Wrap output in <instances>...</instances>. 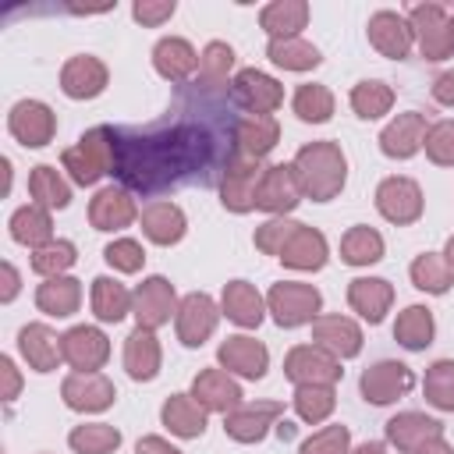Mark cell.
Segmentation results:
<instances>
[{"label":"cell","mask_w":454,"mask_h":454,"mask_svg":"<svg viewBox=\"0 0 454 454\" xmlns=\"http://www.w3.org/2000/svg\"><path fill=\"white\" fill-rule=\"evenodd\" d=\"M291 167H294V177L301 184V195L312 199V202H330L348 184V156L330 138H319V142L301 145L294 153Z\"/></svg>","instance_id":"cell-1"},{"label":"cell","mask_w":454,"mask_h":454,"mask_svg":"<svg viewBox=\"0 0 454 454\" xmlns=\"http://www.w3.org/2000/svg\"><path fill=\"white\" fill-rule=\"evenodd\" d=\"M60 170H67V181L82 188H92L99 177L114 174L117 170V131L106 124L89 128L74 145L60 153Z\"/></svg>","instance_id":"cell-2"},{"label":"cell","mask_w":454,"mask_h":454,"mask_svg":"<svg viewBox=\"0 0 454 454\" xmlns=\"http://www.w3.org/2000/svg\"><path fill=\"white\" fill-rule=\"evenodd\" d=\"M266 312L273 316L277 326L284 330H294V326H305L312 323L316 316H323V294L319 287L312 284H301V280H280L266 291Z\"/></svg>","instance_id":"cell-3"},{"label":"cell","mask_w":454,"mask_h":454,"mask_svg":"<svg viewBox=\"0 0 454 454\" xmlns=\"http://www.w3.org/2000/svg\"><path fill=\"white\" fill-rule=\"evenodd\" d=\"M408 25L415 32V46L426 60H447L454 57V14L433 0L408 7Z\"/></svg>","instance_id":"cell-4"},{"label":"cell","mask_w":454,"mask_h":454,"mask_svg":"<svg viewBox=\"0 0 454 454\" xmlns=\"http://www.w3.org/2000/svg\"><path fill=\"white\" fill-rule=\"evenodd\" d=\"M284 376L294 383V387H337L344 369H340V358H333L330 351H323L319 344H294L287 355H284Z\"/></svg>","instance_id":"cell-5"},{"label":"cell","mask_w":454,"mask_h":454,"mask_svg":"<svg viewBox=\"0 0 454 454\" xmlns=\"http://www.w3.org/2000/svg\"><path fill=\"white\" fill-rule=\"evenodd\" d=\"M376 209H380V216H383L387 223H394V227L415 223V220L422 216V209H426V199H422L419 181H411V177H404V174L383 177V181L376 184Z\"/></svg>","instance_id":"cell-6"},{"label":"cell","mask_w":454,"mask_h":454,"mask_svg":"<svg viewBox=\"0 0 454 454\" xmlns=\"http://www.w3.org/2000/svg\"><path fill=\"white\" fill-rule=\"evenodd\" d=\"M177 305H181V298H177L174 284H170L167 277H160V273L145 277V280L131 291V316H135L138 326H145V330L167 326V323L177 316Z\"/></svg>","instance_id":"cell-7"},{"label":"cell","mask_w":454,"mask_h":454,"mask_svg":"<svg viewBox=\"0 0 454 454\" xmlns=\"http://www.w3.org/2000/svg\"><path fill=\"white\" fill-rule=\"evenodd\" d=\"M231 96L245 114L273 117V110H280V103H284V85L259 67H241L231 78Z\"/></svg>","instance_id":"cell-8"},{"label":"cell","mask_w":454,"mask_h":454,"mask_svg":"<svg viewBox=\"0 0 454 454\" xmlns=\"http://www.w3.org/2000/svg\"><path fill=\"white\" fill-rule=\"evenodd\" d=\"M220 301H213L206 291H192L181 298L177 305V316H174V330H177V340L184 348H202L213 333H216V323H220Z\"/></svg>","instance_id":"cell-9"},{"label":"cell","mask_w":454,"mask_h":454,"mask_svg":"<svg viewBox=\"0 0 454 454\" xmlns=\"http://www.w3.org/2000/svg\"><path fill=\"white\" fill-rule=\"evenodd\" d=\"M411 387H415V372H411L404 362H397V358H380V362H372V365L358 376L362 397H365L369 404H376V408L401 401Z\"/></svg>","instance_id":"cell-10"},{"label":"cell","mask_w":454,"mask_h":454,"mask_svg":"<svg viewBox=\"0 0 454 454\" xmlns=\"http://www.w3.org/2000/svg\"><path fill=\"white\" fill-rule=\"evenodd\" d=\"M262 160H241L231 156L220 177V202L231 213H252L255 209V195H259V181H262Z\"/></svg>","instance_id":"cell-11"},{"label":"cell","mask_w":454,"mask_h":454,"mask_svg":"<svg viewBox=\"0 0 454 454\" xmlns=\"http://www.w3.org/2000/svg\"><path fill=\"white\" fill-rule=\"evenodd\" d=\"M7 131L25 149H43L57 135V114L43 99H18L7 114Z\"/></svg>","instance_id":"cell-12"},{"label":"cell","mask_w":454,"mask_h":454,"mask_svg":"<svg viewBox=\"0 0 454 454\" xmlns=\"http://www.w3.org/2000/svg\"><path fill=\"white\" fill-rule=\"evenodd\" d=\"M60 397L71 411L96 415V411H106L117 401V387L103 372H67L64 383H60Z\"/></svg>","instance_id":"cell-13"},{"label":"cell","mask_w":454,"mask_h":454,"mask_svg":"<svg viewBox=\"0 0 454 454\" xmlns=\"http://www.w3.org/2000/svg\"><path fill=\"white\" fill-rule=\"evenodd\" d=\"M284 415L280 401H241L234 411L223 415V433L234 443H259Z\"/></svg>","instance_id":"cell-14"},{"label":"cell","mask_w":454,"mask_h":454,"mask_svg":"<svg viewBox=\"0 0 454 454\" xmlns=\"http://www.w3.org/2000/svg\"><path fill=\"white\" fill-rule=\"evenodd\" d=\"M60 348H64V362L74 372H99L110 358V337L89 323H78L67 333H60Z\"/></svg>","instance_id":"cell-15"},{"label":"cell","mask_w":454,"mask_h":454,"mask_svg":"<svg viewBox=\"0 0 454 454\" xmlns=\"http://www.w3.org/2000/svg\"><path fill=\"white\" fill-rule=\"evenodd\" d=\"M301 184L294 177V167L291 163H270L262 170V181H259V195H255V209L270 213V216H287L291 209H298L301 202Z\"/></svg>","instance_id":"cell-16"},{"label":"cell","mask_w":454,"mask_h":454,"mask_svg":"<svg viewBox=\"0 0 454 454\" xmlns=\"http://www.w3.org/2000/svg\"><path fill=\"white\" fill-rule=\"evenodd\" d=\"M216 365L241 380H262L270 369V351L262 340H255L248 333H234L216 348Z\"/></svg>","instance_id":"cell-17"},{"label":"cell","mask_w":454,"mask_h":454,"mask_svg":"<svg viewBox=\"0 0 454 454\" xmlns=\"http://www.w3.org/2000/svg\"><path fill=\"white\" fill-rule=\"evenodd\" d=\"M365 35H369V46L380 57H390V60H404L411 53V46H415V32H411L408 18L397 14V11H376V14H369Z\"/></svg>","instance_id":"cell-18"},{"label":"cell","mask_w":454,"mask_h":454,"mask_svg":"<svg viewBox=\"0 0 454 454\" xmlns=\"http://www.w3.org/2000/svg\"><path fill=\"white\" fill-rule=\"evenodd\" d=\"M277 142H280V121H277V117L245 114V117L234 121V131H231V156L262 160V156L273 153Z\"/></svg>","instance_id":"cell-19"},{"label":"cell","mask_w":454,"mask_h":454,"mask_svg":"<svg viewBox=\"0 0 454 454\" xmlns=\"http://www.w3.org/2000/svg\"><path fill=\"white\" fill-rule=\"evenodd\" d=\"M138 220V206H135V195L121 184H106L92 195L89 202V223L96 231H106V234H117L124 227H131Z\"/></svg>","instance_id":"cell-20"},{"label":"cell","mask_w":454,"mask_h":454,"mask_svg":"<svg viewBox=\"0 0 454 454\" xmlns=\"http://www.w3.org/2000/svg\"><path fill=\"white\" fill-rule=\"evenodd\" d=\"M110 82V71L92 53H74L60 67V92L67 99H96Z\"/></svg>","instance_id":"cell-21"},{"label":"cell","mask_w":454,"mask_h":454,"mask_svg":"<svg viewBox=\"0 0 454 454\" xmlns=\"http://www.w3.org/2000/svg\"><path fill=\"white\" fill-rule=\"evenodd\" d=\"M312 344L330 351L333 358H355L362 351V326L351 316L340 312H323L312 319Z\"/></svg>","instance_id":"cell-22"},{"label":"cell","mask_w":454,"mask_h":454,"mask_svg":"<svg viewBox=\"0 0 454 454\" xmlns=\"http://www.w3.org/2000/svg\"><path fill=\"white\" fill-rule=\"evenodd\" d=\"M206 411H216V415H227V411H234L238 404H241V383L227 372V369H220V365H209V369H202L195 380H192V390H188Z\"/></svg>","instance_id":"cell-23"},{"label":"cell","mask_w":454,"mask_h":454,"mask_svg":"<svg viewBox=\"0 0 454 454\" xmlns=\"http://www.w3.org/2000/svg\"><path fill=\"white\" fill-rule=\"evenodd\" d=\"M383 429H387V443L397 447L401 454H415L429 440L443 436V422L426 415V411H397L394 419H387Z\"/></svg>","instance_id":"cell-24"},{"label":"cell","mask_w":454,"mask_h":454,"mask_svg":"<svg viewBox=\"0 0 454 454\" xmlns=\"http://www.w3.org/2000/svg\"><path fill=\"white\" fill-rule=\"evenodd\" d=\"M426 114L419 110H408V114H397L394 121H387V128L380 131V153L390 156V160H411L422 142H426Z\"/></svg>","instance_id":"cell-25"},{"label":"cell","mask_w":454,"mask_h":454,"mask_svg":"<svg viewBox=\"0 0 454 454\" xmlns=\"http://www.w3.org/2000/svg\"><path fill=\"white\" fill-rule=\"evenodd\" d=\"M138 223H142V234H145L153 245H163V248L177 245V241L188 234V216H184V209H181L177 202H170V199L149 202V206L138 213Z\"/></svg>","instance_id":"cell-26"},{"label":"cell","mask_w":454,"mask_h":454,"mask_svg":"<svg viewBox=\"0 0 454 454\" xmlns=\"http://www.w3.org/2000/svg\"><path fill=\"white\" fill-rule=\"evenodd\" d=\"M220 312L241 326V330H255L262 319H266V298L259 294L255 284L248 280H227L223 291H220Z\"/></svg>","instance_id":"cell-27"},{"label":"cell","mask_w":454,"mask_h":454,"mask_svg":"<svg viewBox=\"0 0 454 454\" xmlns=\"http://www.w3.org/2000/svg\"><path fill=\"white\" fill-rule=\"evenodd\" d=\"M348 305H351V312H358V319L376 326L387 319V312L394 305V284L383 277H355L348 284Z\"/></svg>","instance_id":"cell-28"},{"label":"cell","mask_w":454,"mask_h":454,"mask_svg":"<svg viewBox=\"0 0 454 454\" xmlns=\"http://www.w3.org/2000/svg\"><path fill=\"white\" fill-rule=\"evenodd\" d=\"M18 351H21L25 365L35 369V372H53V369L64 362L60 337H57L46 323H25V326L18 330Z\"/></svg>","instance_id":"cell-29"},{"label":"cell","mask_w":454,"mask_h":454,"mask_svg":"<svg viewBox=\"0 0 454 454\" xmlns=\"http://www.w3.org/2000/svg\"><path fill=\"white\" fill-rule=\"evenodd\" d=\"M160 365H163V348L156 340V330L135 326L124 337V372L135 383H149L160 376Z\"/></svg>","instance_id":"cell-30"},{"label":"cell","mask_w":454,"mask_h":454,"mask_svg":"<svg viewBox=\"0 0 454 454\" xmlns=\"http://www.w3.org/2000/svg\"><path fill=\"white\" fill-rule=\"evenodd\" d=\"M330 259V245H326V234L319 227H309V223H298V231L291 234V241L284 245L280 252V262L287 270H301V273H316L323 270Z\"/></svg>","instance_id":"cell-31"},{"label":"cell","mask_w":454,"mask_h":454,"mask_svg":"<svg viewBox=\"0 0 454 454\" xmlns=\"http://www.w3.org/2000/svg\"><path fill=\"white\" fill-rule=\"evenodd\" d=\"M153 67H156L160 78L181 85L199 71V53L184 35H163L153 46Z\"/></svg>","instance_id":"cell-32"},{"label":"cell","mask_w":454,"mask_h":454,"mask_svg":"<svg viewBox=\"0 0 454 454\" xmlns=\"http://www.w3.org/2000/svg\"><path fill=\"white\" fill-rule=\"evenodd\" d=\"M160 422L170 429V436L177 440H199L206 433L209 411L192 397V394H170L160 408Z\"/></svg>","instance_id":"cell-33"},{"label":"cell","mask_w":454,"mask_h":454,"mask_svg":"<svg viewBox=\"0 0 454 454\" xmlns=\"http://www.w3.org/2000/svg\"><path fill=\"white\" fill-rule=\"evenodd\" d=\"M312 7L305 0H273L259 11V25L270 39H294L309 25Z\"/></svg>","instance_id":"cell-34"},{"label":"cell","mask_w":454,"mask_h":454,"mask_svg":"<svg viewBox=\"0 0 454 454\" xmlns=\"http://www.w3.org/2000/svg\"><path fill=\"white\" fill-rule=\"evenodd\" d=\"M35 305H39V312H46L50 319H67V316H74L78 305H82V280H74V277H67V273L43 280V284L35 287Z\"/></svg>","instance_id":"cell-35"},{"label":"cell","mask_w":454,"mask_h":454,"mask_svg":"<svg viewBox=\"0 0 454 454\" xmlns=\"http://www.w3.org/2000/svg\"><path fill=\"white\" fill-rule=\"evenodd\" d=\"M28 195L43 209H67L71 206V181L53 163H35L28 170Z\"/></svg>","instance_id":"cell-36"},{"label":"cell","mask_w":454,"mask_h":454,"mask_svg":"<svg viewBox=\"0 0 454 454\" xmlns=\"http://www.w3.org/2000/svg\"><path fill=\"white\" fill-rule=\"evenodd\" d=\"M7 231H11V238L18 245H25V248L35 252V248H43V245L53 241V216H50V209L28 202V206H21V209L11 213Z\"/></svg>","instance_id":"cell-37"},{"label":"cell","mask_w":454,"mask_h":454,"mask_svg":"<svg viewBox=\"0 0 454 454\" xmlns=\"http://www.w3.org/2000/svg\"><path fill=\"white\" fill-rule=\"evenodd\" d=\"M436 337V319L426 305H408L397 312L394 319V340L404 348V351H426Z\"/></svg>","instance_id":"cell-38"},{"label":"cell","mask_w":454,"mask_h":454,"mask_svg":"<svg viewBox=\"0 0 454 454\" xmlns=\"http://www.w3.org/2000/svg\"><path fill=\"white\" fill-rule=\"evenodd\" d=\"M89 305H92V316L99 323H121L128 312H131V291L114 280V277H96L92 280V294H89Z\"/></svg>","instance_id":"cell-39"},{"label":"cell","mask_w":454,"mask_h":454,"mask_svg":"<svg viewBox=\"0 0 454 454\" xmlns=\"http://www.w3.org/2000/svg\"><path fill=\"white\" fill-rule=\"evenodd\" d=\"M383 252H387L383 234L376 227H369V223H355L340 238V259L348 266H372V262L383 259Z\"/></svg>","instance_id":"cell-40"},{"label":"cell","mask_w":454,"mask_h":454,"mask_svg":"<svg viewBox=\"0 0 454 454\" xmlns=\"http://www.w3.org/2000/svg\"><path fill=\"white\" fill-rule=\"evenodd\" d=\"M408 277L426 294H447L450 284H454V270L443 259V252H422V255H415L411 266H408Z\"/></svg>","instance_id":"cell-41"},{"label":"cell","mask_w":454,"mask_h":454,"mask_svg":"<svg viewBox=\"0 0 454 454\" xmlns=\"http://www.w3.org/2000/svg\"><path fill=\"white\" fill-rule=\"evenodd\" d=\"M266 57H270L277 67H284V71H312V67L323 64L319 46H312V43L301 39V35H294V39H270V43H266Z\"/></svg>","instance_id":"cell-42"},{"label":"cell","mask_w":454,"mask_h":454,"mask_svg":"<svg viewBox=\"0 0 454 454\" xmlns=\"http://www.w3.org/2000/svg\"><path fill=\"white\" fill-rule=\"evenodd\" d=\"M348 99H351V110H355L362 121H380V117H387V114L394 110V89H390L387 82H380V78L358 82Z\"/></svg>","instance_id":"cell-43"},{"label":"cell","mask_w":454,"mask_h":454,"mask_svg":"<svg viewBox=\"0 0 454 454\" xmlns=\"http://www.w3.org/2000/svg\"><path fill=\"white\" fill-rule=\"evenodd\" d=\"M291 110L305 124H326L333 117V92L326 85H319V82H305V85L294 89Z\"/></svg>","instance_id":"cell-44"},{"label":"cell","mask_w":454,"mask_h":454,"mask_svg":"<svg viewBox=\"0 0 454 454\" xmlns=\"http://www.w3.org/2000/svg\"><path fill=\"white\" fill-rule=\"evenodd\" d=\"M291 404H294V415H298L305 426H319V422H326V419L333 415V408H337V387H319V383H312V387H294Z\"/></svg>","instance_id":"cell-45"},{"label":"cell","mask_w":454,"mask_h":454,"mask_svg":"<svg viewBox=\"0 0 454 454\" xmlns=\"http://www.w3.org/2000/svg\"><path fill=\"white\" fill-rule=\"evenodd\" d=\"M67 447L74 454H114L121 447V429L110 422H82L67 433Z\"/></svg>","instance_id":"cell-46"},{"label":"cell","mask_w":454,"mask_h":454,"mask_svg":"<svg viewBox=\"0 0 454 454\" xmlns=\"http://www.w3.org/2000/svg\"><path fill=\"white\" fill-rule=\"evenodd\" d=\"M231 71H234V46L223 39L206 43L199 53V82L206 89H220V85H231Z\"/></svg>","instance_id":"cell-47"},{"label":"cell","mask_w":454,"mask_h":454,"mask_svg":"<svg viewBox=\"0 0 454 454\" xmlns=\"http://www.w3.org/2000/svg\"><path fill=\"white\" fill-rule=\"evenodd\" d=\"M74 259H78L74 241H67V238H53L50 245H43V248L32 252V273H39L43 280H50V277H64V273L74 266Z\"/></svg>","instance_id":"cell-48"},{"label":"cell","mask_w":454,"mask_h":454,"mask_svg":"<svg viewBox=\"0 0 454 454\" xmlns=\"http://www.w3.org/2000/svg\"><path fill=\"white\" fill-rule=\"evenodd\" d=\"M422 394L436 411H454V358H436L426 369Z\"/></svg>","instance_id":"cell-49"},{"label":"cell","mask_w":454,"mask_h":454,"mask_svg":"<svg viewBox=\"0 0 454 454\" xmlns=\"http://www.w3.org/2000/svg\"><path fill=\"white\" fill-rule=\"evenodd\" d=\"M294 231H298V220H291V216H270L266 223L255 227L252 241H255V248L262 255H277L280 259V252H284V245L291 241Z\"/></svg>","instance_id":"cell-50"},{"label":"cell","mask_w":454,"mask_h":454,"mask_svg":"<svg viewBox=\"0 0 454 454\" xmlns=\"http://www.w3.org/2000/svg\"><path fill=\"white\" fill-rule=\"evenodd\" d=\"M351 450V429L333 422V426H323L316 429L312 436L301 440L298 454H348Z\"/></svg>","instance_id":"cell-51"},{"label":"cell","mask_w":454,"mask_h":454,"mask_svg":"<svg viewBox=\"0 0 454 454\" xmlns=\"http://www.w3.org/2000/svg\"><path fill=\"white\" fill-rule=\"evenodd\" d=\"M103 259L117 270V273H138L145 266V248L142 241L135 238H114L106 248H103Z\"/></svg>","instance_id":"cell-52"},{"label":"cell","mask_w":454,"mask_h":454,"mask_svg":"<svg viewBox=\"0 0 454 454\" xmlns=\"http://www.w3.org/2000/svg\"><path fill=\"white\" fill-rule=\"evenodd\" d=\"M422 149H426V156H429L436 167H454V121L447 117V121L429 124Z\"/></svg>","instance_id":"cell-53"},{"label":"cell","mask_w":454,"mask_h":454,"mask_svg":"<svg viewBox=\"0 0 454 454\" xmlns=\"http://www.w3.org/2000/svg\"><path fill=\"white\" fill-rule=\"evenodd\" d=\"M174 11H177L174 0H138V4L131 7V18H135L138 25H145V28H160L163 21L174 18Z\"/></svg>","instance_id":"cell-54"},{"label":"cell","mask_w":454,"mask_h":454,"mask_svg":"<svg viewBox=\"0 0 454 454\" xmlns=\"http://www.w3.org/2000/svg\"><path fill=\"white\" fill-rule=\"evenodd\" d=\"M0 380H4V390H0V397L11 404V401H18V394H21V372H18V365H14V358H0Z\"/></svg>","instance_id":"cell-55"},{"label":"cell","mask_w":454,"mask_h":454,"mask_svg":"<svg viewBox=\"0 0 454 454\" xmlns=\"http://www.w3.org/2000/svg\"><path fill=\"white\" fill-rule=\"evenodd\" d=\"M18 291H21V273L11 259H4L0 262V301H14Z\"/></svg>","instance_id":"cell-56"},{"label":"cell","mask_w":454,"mask_h":454,"mask_svg":"<svg viewBox=\"0 0 454 454\" xmlns=\"http://www.w3.org/2000/svg\"><path fill=\"white\" fill-rule=\"evenodd\" d=\"M135 454H184L181 447H174L167 436H156V433H149V436H138V443H135Z\"/></svg>","instance_id":"cell-57"},{"label":"cell","mask_w":454,"mask_h":454,"mask_svg":"<svg viewBox=\"0 0 454 454\" xmlns=\"http://www.w3.org/2000/svg\"><path fill=\"white\" fill-rule=\"evenodd\" d=\"M433 99L440 106H454V67H447L443 74H436L433 82Z\"/></svg>","instance_id":"cell-58"},{"label":"cell","mask_w":454,"mask_h":454,"mask_svg":"<svg viewBox=\"0 0 454 454\" xmlns=\"http://www.w3.org/2000/svg\"><path fill=\"white\" fill-rule=\"evenodd\" d=\"M415 454H454V447L443 440V436H436V440H429L422 450H415Z\"/></svg>","instance_id":"cell-59"},{"label":"cell","mask_w":454,"mask_h":454,"mask_svg":"<svg viewBox=\"0 0 454 454\" xmlns=\"http://www.w3.org/2000/svg\"><path fill=\"white\" fill-rule=\"evenodd\" d=\"M348 454H387V447H383L380 440H365V443H358V447H351Z\"/></svg>","instance_id":"cell-60"},{"label":"cell","mask_w":454,"mask_h":454,"mask_svg":"<svg viewBox=\"0 0 454 454\" xmlns=\"http://www.w3.org/2000/svg\"><path fill=\"white\" fill-rule=\"evenodd\" d=\"M0 170H4V195H7V192H11V160H7V156L0 160Z\"/></svg>","instance_id":"cell-61"},{"label":"cell","mask_w":454,"mask_h":454,"mask_svg":"<svg viewBox=\"0 0 454 454\" xmlns=\"http://www.w3.org/2000/svg\"><path fill=\"white\" fill-rule=\"evenodd\" d=\"M443 259L450 262V270H454V234L447 238V245H443Z\"/></svg>","instance_id":"cell-62"}]
</instances>
